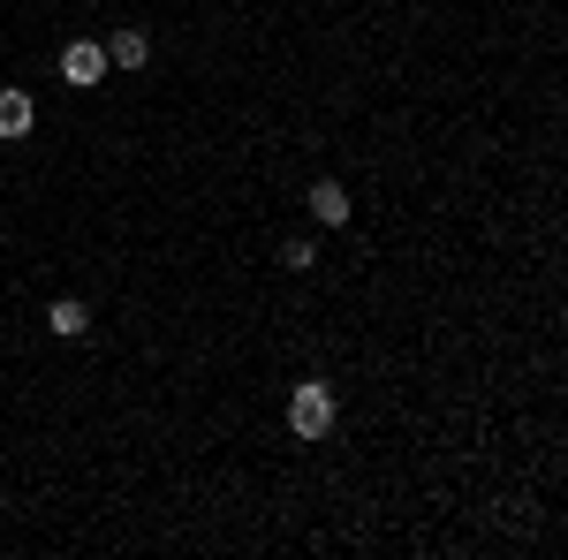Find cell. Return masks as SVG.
I'll return each instance as SVG.
<instances>
[{"label": "cell", "mask_w": 568, "mask_h": 560, "mask_svg": "<svg viewBox=\"0 0 568 560\" xmlns=\"http://www.w3.org/2000/svg\"><path fill=\"white\" fill-rule=\"evenodd\" d=\"M326 425H334V387L326 379H304V387L288 394V431L296 439H318Z\"/></svg>", "instance_id": "obj_1"}, {"label": "cell", "mask_w": 568, "mask_h": 560, "mask_svg": "<svg viewBox=\"0 0 568 560\" xmlns=\"http://www.w3.org/2000/svg\"><path fill=\"white\" fill-rule=\"evenodd\" d=\"M311 220H318V227H349V190H342V182H311Z\"/></svg>", "instance_id": "obj_2"}, {"label": "cell", "mask_w": 568, "mask_h": 560, "mask_svg": "<svg viewBox=\"0 0 568 560\" xmlns=\"http://www.w3.org/2000/svg\"><path fill=\"white\" fill-rule=\"evenodd\" d=\"M99 77H106V53H99L91 39H77L69 53H61V84H99Z\"/></svg>", "instance_id": "obj_3"}, {"label": "cell", "mask_w": 568, "mask_h": 560, "mask_svg": "<svg viewBox=\"0 0 568 560\" xmlns=\"http://www.w3.org/2000/svg\"><path fill=\"white\" fill-rule=\"evenodd\" d=\"M45 334H61V342H84V334H91V310H84L77 296L45 303Z\"/></svg>", "instance_id": "obj_4"}, {"label": "cell", "mask_w": 568, "mask_h": 560, "mask_svg": "<svg viewBox=\"0 0 568 560\" xmlns=\"http://www.w3.org/2000/svg\"><path fill=\"white\" fill-rule=\"evenodd\" d=\"M144 61H152V39L144 31H114L106 39V69H144Z\"/></svg>", "instance_id": "obj_5"}, {"label": "cell", "mask_w": 568, "mask_h": 560, "mask_svg": "<svg viewBox=\"0 0 568 560\" xmlns=\"http://www.w3.org/2000/svg\"><path fill=\"white\" fill-rule=\"evenodd\" d=\"M0 136H31V91H0Z\"/></svg>", "instance_id": "obj_6"}, {"label": "cell", "mask_w": 568, "mask_h": 560, "mask_svg": "<svg viewBox=\"0 0 568 560\" xmlns=\"http://www.w3.org/2000/svg\"><path fill=\"white\" fill-rule=\"evenodd\" d=\"M281 265H288V273H311V265H318V243H311V235H288V243H281Z\"/></svg>", "instance_id": "obj_7"}]
</instances>
